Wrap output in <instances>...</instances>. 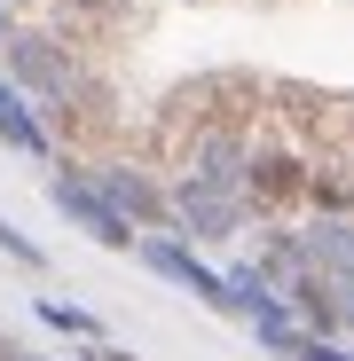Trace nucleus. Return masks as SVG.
<instances>
[{"instance_id":"f257e3e1","label":"nucleus","mask_w":354,"mask_h":361,"mask_svg":"<svg viewBox=\"0 0 354 361\" xmlns=\"http://www.w3.org/2000/svg\"><path fill=\"white\" fill-rule=\"evenodd\" d=\"M173 212L189 220V235H213V244H228V235H244V180H213V173H182L173 180Z\"/></svg>"},{"instance_id":"7ed1b4c3","label":"nucleus","mask_w":354,"mask_h":361,"mask_svg":"<svg viewBox=\"0 0 354 361\" xmlns=\"http://www.w3.org/2000/svg\"><path fill=\"white\" fill-rule=\"evenodd\" d=\"M134 252H142V267H150V275L182 283L189 298H205V307H220V314H228V275H213V267H205L189 244H173V235H142Z\"/></svg>"},{"instance_id":"9b49d317","label":"nucleus","mask_w":354,"mask_h":361,"mask_svg":"<svg viewBox=\"0 0 354 361\" xmlns=\"http://www.w3.org/2000/svg\"><path fill=\"white\" fill-rule=\"evenodd\" d=\"M0 361H8V345H0Z\"/></svg>"},{"instance_id":"20e7f679","label":"nucleus","mask_w":354,"mask_h":361,"mask_svg":"<svg viewBox=\"0 0 354 361\" xmlns=\"http://www.w3.org/2000/svg\"><path fill=\"white\" fill-rule=\"evenodd\" d=\"M8 63H16V87H24V94H47V102H71V94H79V79H71V63H64V47L40 39V32H24V39L8 47Z\"/></svg>"},{"instance_id":"1a4fd4ad","label":"nucleus","mask_w":354,"mask_h":361,"mask_svg":"<svg viewBox=\"0 0 354 361\" xmlns=\"http://www.w3.org/2000/svg\"><path fill=\"white\" fill-rule=\"evenodd\" d=\"M0 252H8V259H24V267H47V252L32 244L24 228H8V220H0Z\"/></svg>"},{"instance_id":"423d86ee","label":"nucleus","mask_w":354,"mask_h":361,"mask_svg":"<svg viewBox=\"0 0 354 361\" xmlns=\"http://www.w3.org/2000/svg\"><path fill=\"white\" fill-rule=\"evenodd\" d=\"M95 180H102V197H110V204H118V212H126V220H134V228H158V220H165V212H173V197H165V189H150V180H142V173H134V165H102V173H95Z\"/></svg>"},{"instance_id":"f03ea898","label":"nucleus","mask_w":354,"mask_h":361,"mask_svg":"<svg viewBox=\"0 0 354 361\" xmlns=\"http://www.w3.org/2000/svg\"><path fill=\"white\" fill-rule=\"evenodd\" d=\"M47 197H55V212H64V220H79L95 244H110V252H134V244H142L134 220L102 197V180H95V173H55V180H47Z\"/></svg>"},{"instance_id":"6e6552de","label":"nucleus","mask_w":354,"mask_h":361,"mask_svg":"<svg viewBox=\"0 0 354 361\" xmlns=\"http://www.w3.org/2000/svg\"><path fill=\"white\" fill-rule=\"evenodd\" d=\"M40 322H47V330H71V338H102V322L79 314V307H64V298H40Z\"/></svg>"},{"instance_id":"0eeeda50","label":"nucleus","mask_w":354,"mask_h":361,"mask_svg":"<svg viewBox=\"0 0 354 361\" xmlns=\"http://www.w3.org/2000/svg\"><path fill=\"white\" fill-rule=\"evenodd\" d=\"M0 142H8L16 157H47V149H55L47 126H40V110H32V94H24L16 79H0Z\"/></svg>"},{"instance_id":"9d476101","label":"nucleus","mask_w":354,"mask_h":361,"mask_svg":"<svg viewBox=\"0 0 354 361\" xmlns=\"http://www.w3.org/2000/svg\"><path fill=\"white\" fill-rule=\"evenodd\" d=\"M87 361H134V353H118V345H95V353H87Z\"/></svg>"},{"instance_id":"39448f33","label":"nucleus","mask_w":354,"mask_h":361,"mask_svg":"<svg viewBox=\"0 0 354 361\" xmlns=\"http://www.w3.org/2000/svg\"><path fill=\"white\" fill-rule=\"evenodd\" d=\"M307 189H315V180H307V165H300V157H252V165H244V197H252L260 212L300 204Z\"/></svg>"}]
</instances>
